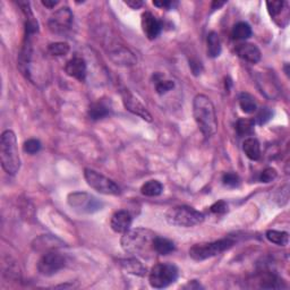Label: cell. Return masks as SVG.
<instances>
[{"label":"cell","mask_w":290,"mask_h":290,"mask_svg":"<svg viewBox=\"0 0 290 290\" xmlns=\"http://www.w3.org/2000/svg\"><path fill=\"white\" fill-rule=\"evenodd\" d=\"M276 176H278V172H276L274 168H266V169L262 171V174L260 176V180L262 181V183L267 184V183H271V181H273L276 178Z\"/></svg>","instance_id":"cell-33"},{"label":"cell","mask_w":290,"mask_h":290,"mask_svg":"<svg viewBox=\"0 0 290 290\" xmlns=\"http://www.w3.org/2000/svg\"><path fill=\"white\" fill-rule=\"evenodd\" d=\"M254 122L253 119H247V118H240L236 125V129L240 137H245V136H251L254 134Z\"/></svg>","instance_id":"cell-27"},{"label":"cell","mask_w":290,"mask_h":290,"mask_svg":"<svg viewBox=\"0 0 290 290\" xmlns=\"http://www.w3.org/2000/svg\"><path fill=\"white\" fill-rule=\"evenodd\" d=\"M111 229L117 234H125L130 229L131 226V215L129 212L125 210L117 211L113 213L110 220Z\"/></svg>","instance_id":"cell-16"},{"label":"cell","mask_w":290,"mask_h":290,"mask_svg":"<svg viewBox=\"0 0 290 290\" xmlns=\"http://www.w3.org/2000/svg\"><path fill=\"white\" fill-rule=\"evenodd\" d=\"M72 24V13L68 7H62L52 14L49 18V30L54 34L65 35L68 33Z\"/></svg>","instance_id":"cell-10"},{"label":"cell","mask_w":290,"mask_h":290,"mask_svg":"<svg viewBox=\"0 0 290 290\" xmlns=\"http://www.w3.org/2000/svg\"><path fill=\"white\" fill-rule=\"evenodd\" d=\"M265 236L270 243L278 245V246H287L289 243V235L284 231L267 230Z\"/></svg>","instance_id":"cell-24"},{"label":"cell","mask_w":290,"mask_h":290,"mask_svg":"<svg viewBox=\"0 0 290 290\" xmlns=\"http://www.w3.org/2000/svg\"><path fill=\"white\" fill-rule=\"evenodd\" d=\"M193 115L198 128L205 137H211L216 133L218 120L215 109L206 95L197 94L194 98Z\"/></svg>","instance_id":"cell-2"},{"label":"cell","mask_w":290,"mask_h":290,"mask_svg":"<svg viewBox=\"0 0 290 290\" xmlns=\"http://www.w3.org/2000/svg\"><path fill=\"white\" fill-rule=\"evenodd\" d=\"M178 278V269L171 263H159L154 265L149 274L150 284L156 289L166 288Z\"/></svg>","instance_id":"cell-6"},{"label":"cell","mask_w":290,"mask_h":290,"mask_svg":"<svg viewBox=\"0 0 290 290\" xmlns=\"http://www.w3.org/2000/svg\"><path fill=\"white\" fill-rule=\"evenodd\" d=\"M84 178L91 188L104 195H119L120 188L115 181L92 169L84 170Z\"/></svg>","instance_id":"cell-7"},{"label":"cell","mask_w":290,"mask_h":290,"mask_svg":"<svg viewBox=\"0 0 290 290\" xmlns=\"http://www.w3.org/2000/svg\"><path fill=\"white\" fill-rule=\"evenodd\" d=\"M65 71L68 76L74 77L75 80L80 82H84L86 80L88 67H86V62L83 58L76 56L71 58L69 61H67L65 66Z\"/></svg>","instance_id":"cell-14"},{"label":"cell","mask_w":290,"mask_h":290,"mask_svg":"<svg viewBox=\"0 0 290 290\" xmlns=\"http://www.w3.org/2000/svg\"><path fill=\"white\" fill-rule=\"evenodd\" d=\"M163 190V186L158 180H149L148 183H145L142 188H140V192H142L143 195L149 197H154V196H159L162 193Z\"/></svg>","instance_id":"cell-26"},{"label":"cell","mask_w":290,"mask_h":290,"mask_svg":"<svg viewBox=\"0 0 290 290\" xmlns=\"http://www.w3.org/2000/svg\"><path fill=\"white\" fill-rule=\"evenodd\" d=\"M243 150L246 157L252 161H257L261 158V147L258 140L254 137H248L244 140Z\"/></svg>","instance_id":"cell-19"},{"label":"cell","mask_w":290,"mask_h":290,"mask_svg":"<svg viewBox=\"0 0 290 290\" xmlns=\"http://www.w3.org/2000/svg\"><path fill=\"white\" fill-rule=\"evenodd\" d=\"M125 4L133 9H138L143 6V2L140 0H129V2H125Z\"/></svg>","instance_id":"cell-37"},{"label":"cell","mask_w":290,"mask_h":290,"mask_svg":"<svg viewBox=\"0 0 290 290\" xmlns=\"http://www.w3.org/2000/svg\"><path fill=\"white\" fill-rule=\"evenodd\" d=\"M221 53V41L215 32H211L207 35V54L211 58L219 57Z\"/></svg>","instance_id":"cell-22"},{"label":"cell","mask_w":290,"mask_h":290,"mask_svg":"<svg viewBox=\"0 0 290 290\" xmlns=\"http://www.w3.org/2000/svg\"><path fill=\"white\" fill-rule=\"evenodd\" d=\"M166 220L171 226L190 228L202 224L204 214L190 206L180 205L169 208L166 213Z\"/></svg>","instance_id":"cell-4"},{"label":"cell","mask_w":290,"mask_h":290,"mask_svg":"<svg viewBox=\"0 0 290 290\" xmlns=\"http://www.w3.org/2000/svg\"><path fill=\"white\" fill-rule=\"evenodd\" d=\"M239 106L245 113H254L257 109L255 99L252 94L246 92H243L239 95Z\"/></svg>","instance_id":"cell-25"},{"label":"cell","mask_w":290,"mask_h":290,"mask_svg":"<svg viewBox=\"0 0 290 290\" xmlns=\"http://www.w3.org/2000/svg\"><path fill=\"white\" fill-rule=\"evenodd\" d=\"M222 181L226 186L228 187H237L239 185V177L238 175H236L235 172H227L222 177Z\"/></svg>","instance_id":"cell-34"},{"label":"cell","mask_w":290,"mask_h":290,"mask_svg":"<svg viewBox=\"0 0 290 290\" xmlns=\"http://www.w3.org/2000/svg\"><path fill=\"white\" fill-rule=\"evenodd\" d=\"M154 81H156V90L159 94H166L167 92H169L172 89H174V82L163 80L162 75L157 74L154 76Z\"/></svg>","instance_id":"cell-28"},{"label":"cell","mask_w":290,"mask_h":290,"mask_svg":"<svg viewBox=\"0 0 290 290\" xmlns=\"http://www.w3.org/2000/svg\"><path fill=\"white\" fill-rule=\"evenodd\" d=\"M109 112H110V108H109L108 104L103 101L92 103L89 109V116L91 119L93 120L102 119V118L109 115Z\"/></svg>","instance_id":"cell-20"},{"label":"cell","mask_w":290,"mask_h":290,"mask_svg":"<svg viewBox=\"0 0 290 290\" xmlns=\"http://www.w3.org/2000/svg\"><path fill=\"white\" fill-rule=\"evenodd\" d=\"M267 12L270 16L280 27H284L289 21V11L288 5L282 0H273V2H266Z\"/></svg>","instance_id":"cell-12"},{"label":"cell","mask_w":290,"mask_h":290,"mask_svg":"<svg viewBox=\"0 0 290 290\" xmlns=\"http://www.w3.org/2000/svg\"><path fill=\"white\" fill-rule=\"evenodd\" d=\"M121 97L122 102H124V106L127 110L131 113H134L136 116H138L139 118H142L143 120L152 121L151 113L148 111V109L145 108L143 104L139 102V100L137 98H135L128 90L122 91Z\"/></svg>","instance_id":"cell-11"},{"label":"cell","mask_w":290,"mask_h":290,"mask_svg":"<svg viewBox=\"0 0 290 290\" xmlns=\"http://www.w3.org/2000/svg\"><path fill=\"white\" fill-rule=\"evenodd\" d=\"M153 249L154 253L159 254V255H168L175 251V244L169 239L157 236L153 243Z\"/></svg>","instance_id":"cell-21"},{"label":"cell","mask_w":290,"mask_h":290,"mask_svg":"<svg viewBox=\"0 0 290 290\" xmlns=\"http://www.w3.org/2000/svg\"><path fill=\"white\" fill-rule=\"evenodd\" d=\"M142 29L144 34L148 36V39L154 40L160 35L162 25L153 14L147 12L142 15Z\"/></svg>","instance_id":"cell-15"},{"label":"cell","mask_w":290,"mask_h":290,"mask_svg":"<svg viewBox=\"0 0 290 290\" xmlns=\"http://www.w3.org/2000/svg\"><path fill=\"white\" fill-rule=\"evenodd\" d=\"M23 150H24V151L29 154L38 153L41 150L40 140L35 139V138H31L29 140H26V142L24 143V147H23Z\"/></svg>","instance_id":"cell-31"},{"label":"cell","mask_w":290,"mask_h":290,"mask_svg":"<svg viewBox=\"0 0 290 290\" xmlns=\"http://www.w3.org/2000/svg\"><path fill=\"white\" fill-rule=\"evenodd\" d=\"M227 208H228V205L225 201H218L210 207V211L215 214H222L227 212Z\"/></svg>","instance_id":"cell-35"},{"label":"cell","mask_w":290,"mask_h":290,"mask_svg":"<svg viewBox=\"0 0 290 290\" xmlns=\"http://www.w3.org/2000/svg\"><path fill=\"white\" fill-rule=\"evenodd\" d=\"M281 283H282V280H280L278 276L272 273H266L263 275L261 287L266 289H278L281 288Z\"/></svg>","instance_id":"cell-29"},{"label":"cell","mask_w":290,"mask_h":290,"mask_svg":"<svg viewBox=\"0 0 290 290\" xmlns=\"http://www.w3.org/2000/svg\"><path fill=\"white\" fill-rule=\"evenodd\" d=\"M235 240L231 238H224L215 240V242L196 244L189 249V256L194 261H204L206 258L216 256L222 252L227 251L230 247H233Z\"/></svg>","instance_id":"cell-5"},{"label":"cell","mask_w":290,"mask_h":290,"mask_svg":"<svg viewBox=\"0 0 290 290\" xmlns=\"http://www.w3.org/2000/svg\"><path fill=\"white\" fill-rule=\"evenodd\" d=\"M236 53H237V56L242 58L243 60L251 63H257L261 60L262 57L260 49L253 43H242L237 45Z\"/></svg>","instance_id":"cell-17"},{"label":"cell","mask_w":290,"mask_h":290,"mask_svg":"<svg viewBox=\"0 0 290 290\" xmlns=\"http://www.w3.org/2000/svg\"><path fill=\"white\" fill-rule=\"evenodd\" d=\"M67 201L70 207L82 213H94L102 207V203L88 193H71Z\"/></svg>","instance_id":"cell-8"},{"label":"cell","mask_w":290,"mask_h":290,"mask_svg":"<svg viewBox=\"0 0 290 290\" xmlns=\"http://www.w3.org/2000/svg\"><path fill=\"white\" fill-rule=\"evenodd\" d=\"M66 265V260L61 254L56 251H48L43 254L38 262V271L42 275L51 276L63 269Z\"/></svg>","instance_id":"cell-9"},{"label":"cell","mask_w":290,"mask_h":290,"mask_svg":"<svg viewBox=\"0 0 290 290\" xmlns=\"http://www.w3.org/2000/svg\"><path fill=\"white\" fill-rule=\"evenodd\" d=\"M108 53V56L110 57L111 60L115 62L116 65L133 66L136 63V58L134 53L121 44H115L113 47H110Z\"/></svg>","instance_id":"cell-13"},{"label":"cell","mask_w":290,"mask_h":290,"mask_svg":"<svg viewBox=\"0 0 290 290\" xmlns=\"http://www.w3.org/2000/svg\"><path fill=\"white\" fill-rule=\"evenodd\" d=\"M226 5V2H213L212 3V9H219L220 7Z\"/></svg>","instance_id":"cell-39"},{"label":"cell","mask_w":290,"mask_h":290,"mask_svg":"<svg viewBox=\"0 0 290 290\" xmlns=\"http://www.w3.org/2000/svg\"><path fill=\"white\" fill-rule=\"evenodd\" d=\"M0 160L3 169L8 175L15 176L21 168L16 135L13 130H5L0 138Z\"/></svg>","instance_id":"cell-3"},{"label":"cell","mask_w":290,"mask_h":290,"mask_svg":"<svg viewBox=\"0 0 290 290\" xmlns=\"http://www.w3.org/2000/svg\"><path fill=\"white\" fill-rule=\"evenodd\" d=\"M119 264L122 270H125L127 273L137 275V276H145L147 275V266L143 265L142 262H139L136 257L124 258L119 260Z\"/></svg>","instance_id":"cell-18"},{"label":"cell","mask_w":290,"mask_h":290,"mask_svg":"<svg viewBox=\"0 0 290 290\" xmlns=\"http://www.w3.org/2000/svg\"><path fill=\"white\" fill-rule=\"evenodd\" d=\"M42 5L44 7H47V8H53L54 6H56V5H58V2L56 0V2H54V0H42Z\"/></svg>","instance_id":"cell-38"},{"label":"cell","mask_w":290,"mask_h":290,"mask_svg":"<svg viewBox=\"0 0 290 290\" xmlns=\"http://www.w3.org/2000/svg\"><path fill=\"white\" fill-rule=\"evenodd\" d=\"M153 5L157 7H160V8H165V9H170L171 7H174L175 3L174 2H153Z\"/></svg>","instance_id":"cell-36"},{"label":"cell","mask_w":290,"mask_h":290,"mask_svg":"<svg viewBox=\"0 0 290 290\" xmlns=\"http://www.w3.org/2000/svg\"><path fill=\"white\" fill-rule=\"evenodd\" d=\"M157 235L145 228L129 229L120 240L121 247L126 253L139 257H150L154 252L153 243Z\"/></svg>","instance_id":"cell-1"},{"label":"cell","mask_w":290,"mask_h":290,"mask_svg":"<svg viewBox=\"0 0 290 290\" xmlns=\"http://www.w3.org/2000/svg\"><path fill=\"white\" fill-rule=\"evenodd\" d=\"M252 35V29L247 23L245 22H239L234 26L233 32H231V36H233L234 40L243 41L247 40L248 38H251Z\"/></svg>","instance_id":"cell-23"},{"label":"cell","mask_w":290,"mask_h":290,"mask_svg":"<svg viewBox=\"0 0 290 290\" xmlns=\"http://www.w3.org/2000/svg\"><path fill=\"white\" fill-rule=\"evenodd\" d=\"M48 51L52 56H65L69 52V45L66 42H53L49 44Z\"/></svg>","instance_id":"cell-30"},{"label":"cell","mask_w":290,"mask_h":290,"mask_svg":"<svg viewBox=\"0 0 290 290\" xmlns=\"http://www.w3.org/2000/svg\"><path fill=\"white\" fill-rule=\"evenodd\" d=\"M272 116H273V113H272L269 108H262L261 110L257 112L255 119L258 125H264L271 119Z\"/></svg>","instance_id":"cell-32"}]
</instances>
